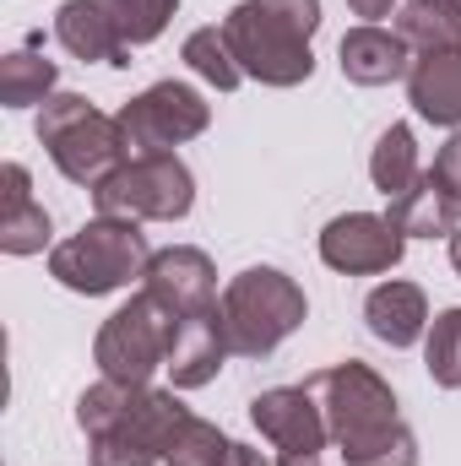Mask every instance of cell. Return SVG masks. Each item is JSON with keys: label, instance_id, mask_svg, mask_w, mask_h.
Returning a JSON list of instances; mask_svg holds the SVG:
<instances>
[{"label": "cell", "instance_id": "cell-9", "mask_svg": "<svg viewBox=\"0 0 461 466\" xmlns=\"http://www.w3.org/2000/svg\"><path fill=\"white\" fill-rule=\"evenodd\" d=\"M115 119H119V136H125L130 157L136 152H174V147L196 141L212 125V104L190 82H152Z\"/></svg>", "mask_w": 461, "mask_h": 466}, {"label": "cell", "instance_id": "cell-11", "mask_svg": "<svg viewBox=\"0 0 461 466\" xmlns=\"http://www.w3.org/2000/svg\"><path fill=\"white\" fill-rule=\"evenodd\" d=\"M250 423L261 429V440H271L282 456H321L332 429L321 401L310 396V385H271L250 401Z\"/></svg>", "mask_w": 461, "mask_h": 466}, {"label": "cell", "instance_id": "cell-25", "mask_svg": "<svg viewBox=\"0 0 461 466\" xmlns=\"http://www.w3.org/2000/svg\"><path fill=\"white\" fill-rule=\"evenodd\" d=\"M424 369L440 390H461V309H440L424 331Z\"/></svg>", "mask_w": 461, "mask_h": 466}, {"label": "cell", "instance_id": "cell-27", "mask_svg": "<svg viewBox=\"0 0 461 466\" xmlns=\"http://www.w3.org/2000/svg\"><path fill=\"white\" fill-rule=\"evenodd\" d=\"M429 174H435V179H440V185H446V190H451V196L461 201V130L451 136V141H446V147H440V152H435Z\"/></svg>", "mask_w": 461, "mask_h": 466}, {"label": "cell", "instance_id": "cell-8", "mask_svg": "<svg viewBox=\"0 0 461 466\" xmlns=\"http://www.w3.org/2000/svg\"><path fill=\"white\" fill-rule=\"evenodd\" d=\"M169 342H174V315L141 288V293H130V304H119L115 315L98 326L93 363H98L104 380L152 385V374L169 369Z\"/></svg>", "mask_w": 461, "mask_h": 466}, {"label": "cell", "instance_id": "cell-30", "mask_svg": "<svg viewBox=\"0 0 461 466\" xmlns=\"http://www.w3.org/2000/svg\"><path fill=\"white\" fill-rule=\"evenodd\" d=\"M277 466H321V456H282Z\"/></svg>", "mask_w": 461, "mask_h": 466}, {"label": "cell", "instance_id": "cell-24", "mask_svg": "<svg viewBox=\"0 0 461 466\" xmlns=\"http://www.w3.org/2000/svg\"><path fill=\"white\" fill-rule=\"evenodd\" d=\"M179 60L207 82V87H218V93H233L239 82H244V71H239V60H233L229 38H223V27H196L190 38H185V49H179Z\"/></svg>", "mask_w": 461, "mask_h": 466}, {"label": "cell", "instance_id": "cell-23", "mask_svg": "<svg viewBox=\"0 0 461 466\" xmlns=\"http://www.w3.org/2000/svg\"><path fill=\"white\" fill-rule=\"evenodd\" d=\"M229 451H233V440L218 423H207L196 412H179V423L163 440V466H223Z\"/></svg>", "mask_w": 461, "mask_h": 466}, {"label": "cell", "instance_id": "cell-20", "mask_svg": "<svg viewBox=\"0 0 461 466\" xmlns=\"http://www.w3.org/2000/svg\"><path fill=\"white\" fill-rule=\"evenodd\" d=\"M396 33L407 38L413 55L461 49V0H407L396 11Z\"/></svg>", "mask_w": 461, "mask_h": 466}, {"label": "cell", "instance_id": "cell-17", "mask_svg": "<svg viewBox=\"0 0 461 466\" xmlns=\"http://www.w3.org/2000/svg\"><path fill=\"white\" fill-rule=\"evenodd\" d=\"M407 104L418 119L461 130V49H440V55H418L407 71Z\"/></svg>", "mask_w": 461, "mask_h": 466}, {"label": "cell", "instance_id": "cell-14", "mask_svg": "<svg viewBox=\"0 0 461 466\" xmlns=\"http://www.w3.org/2000/svg\"><path fill=\"white\" fill-rule=\"evenodd\" d=\"M55 38L82 66H130V44L104 0H66L55 11Z\"/></svg>", "mask_w": 461, "mask_h": 466}, {"label": "cell", "instance_id": "cell-26", "mask_svg": "<svg viewBox=\"0 0 461 466\" xmlns=\"http://www.w3.org/2000/svg\"><path fill=\"white\" fill-rule=\"evenodd\" d=\"M104 5H109V16L119 22L125 44H152V38H163V27H169L174 11H179V0H104Z\"/></svg>", "mask_w": 461, "mask_h": 466}, {"label": "cell", "instance_id": "cell-28", "mask_svg": "<svg viewBox=\"0 0 461 466\" xmlns=\"http://www.w3.org/2000/svg\"><path fill=\"white\" fill-rule=\"evenodd\" d=\"M347 11H353V16H364V22H380V16H391V11H396V0H347Z\"/></svg>", "mask_w": 461, "mask_h": 466}, {"label": "cell", "instance_id": "cell-18", "mask_svg": "<svg viewBox=\"0 0 461 466\" xmlns=\"http://www.w3.org/2000/svg\"><path fill=\"white\" fill-rule=\"evenodd\" d=\"M385 218L407 233V238H451L461 228V201L424 168L413 179V190H402L396 201H385Z\"/></svg>", "mask_w": 461, "mask_h": 466}, {"label": "cell", "instance_id": "cell-2", "mask_svg": "<svg viewBox=\"0 0 461 466\" xmlns=\"http://www.w3.org/2000/svg\"><path fill=\"white\" fill-rule=\"evenodd\" d=\"M321 0H239L223 16L233 60L261 87H299L315 76V38Z\"/></svg>", "mask_w": 461, "mask_h": 466}, {"label": "cell", "instance_id": "cell-3", "mask_svg": "<svg viewBox=\"0 0 461 466\" xmlns=\"http://www.w3.org/2000/svg\"><path fill=\"white\" fill-rule=\"evenodd\" d=\"M147 233L130 218H93L82 223V233L60 238L49 249V277L82 299H104V293H119L130 288L136 277H147Z\"/></svg>", "mask_w": 461, "mask_h": 466}, {"label": "cell", "instance_id": "cell-22", "mask_svg": "<svg viewBox=\"0 0 461 466\" xmlns=\"http://www.w3.org/2000/svg\"><path fill=\"white\" fill-rule=\"evenodd\" d=\"M55 82H60L55 60H44V55H33V49H11V55L0 60V104H5V109L49 104V98H55Z\"/></svg>", "mask_w": 461, "mask_h": 466}, {"label": "cell", "instance_id": "cell-5", "mask_svg": "<svg viewBox=\"0 0 461 466\" xmlns=\"http://www.w3.org/2000/svg\"><path fill=\"white\" fill-rule=\"evenodd\" d=\"M33 130H38L49 163H55L71 185H87V190L104 185L119 163L130 157V147H125V136H119V119L104 115V109H93L82 93H55V98L38 109Z\"/></svg>", "mask_w": 461, "mask_h": 466}, {"label": "cell", "instance_id": "cell-4", "mask_svg": "<svg viewBox=\"0 0 461 466\" xmlns=\"http://www.w3.org/2000/svg\"><path fill=\"white\" fill-rule=\"evenodd\" d=\"M310 315L304 288L277 266H250L223 288V326L233 358H271Z\"/></svg>", "mask_w": 461, "mask_h": 466}, {"label": "cell", "instance_id": "cell-10", "mask_svg": "<svg viewBox=\"0 0 461 466\" xmlns=\"http://www.w3.org/2000/svg\"><path fill=\"white\" fill-rule=\"evenodd\" d=\"M407 255V233L385 212H343L321 228V260L343 277H380L396 271Z\"/></svg>", "mask_w": 461, "mask_h": 466}, {"label": "cell", "instance_id": "cell-31", "mask_svg": "<svg viewBox=\"0 0 461 466\" xmlns=\"http://www.w3.org/2000/svg\"><path fill=\"white\" fill-rule=\"evenodd\" d=\"M451 266H456V277H461V228L451 233Z\"/></svg>", "mask_w": 461, "mask_h": 466}, {"label": "cell", "instance_id": "cell-15", "mask_svg": "<svg viewBox=\"0 0 461 466\" xmlns=\"http://www.w3.org/2000/svg\"><path fill=\"white\" fill-rule=\"evenodd\" d=\"M337 55H343V76L347 82H358V87L407 82V71H413V49H407V38L391 33V27H380V22H358V27H347L343 44H337Z\"/></svg>", "mask_w": 461, "mask_h": 466}, {"label": "cell", "instance_id": "cell-13", "mask_svg": "<svg viewBox=\"0 0 461 466\" xmlns=\"http://www.w3.org/2000/svg\"><path fill=\"white\" fill-rule=\"evenodd\" d=\"M229 358H233V348H229V326H223V299L212 309H196V315L174 320V342H169V380H174V390L212 385Z\"/></svg>", "mask_w": 461, "mask_h": 466}, {"label": "cell", "instance_id": "cell-6", "mask_svg": "<svg viewBox=\"0 0 461 466\" xmlns=\"http://www.w3.org/2000/svg\"><path fill=\"white\" fill-rule=\"evenodd\" d=\"M310 396L321 401L326 412V429H332V445L347 456L380 445L391 429H402V412H396V390L358 358H343L332 369H315L310 380Z\"/></svg>", "mask_w": 461, "mask_h": 466}, {"label": "cell", "instance_id": "cell-7", "mask_svg": "<svg viewBox=\"0 0 461 466\" xmlns=\"http://www.w3.org/2000/svg\"><path fill=\"white\" fill-rule=\"evenodd\" d=\"M93 207H98V218L179 223L196 207V179L179 152H136L104 185H93Z\"/></svg>", "mask_w": 461, "mask_h": 466}, {"label": "cell", "instance_id": "cell-21", "mask_svg": "<svg viewBox=\"0 0 461 466\" xmlns=\"http://www.w3.org/2000/svg\"><path fill=\"white\" fill-rule=\"evenodd\" d=\"M418 174H424V163H418L413 125H391V130L374 141V152H369V179H374V190H380L385 201H396L402 190H413Z\"/></svg>", "mask_w": 461, "mask_h": 466}, {"label": "cell", "instance_id": "cell-1", "mask_svg": "<svg viewBox=\"0 0 461 466\" xmlns=\"http://www.w3.org/2000/svg\"><path fill=\"white\" fill-rule=\"evenodd\" d=\"M190 412L174 390L98 380L77 396V429L87 434L93 466H163V440Z\"/></svg>", "mask_w": 461, "mask_h": 466}, {"label": "cell", "instance_id": "cell-12", "mask_svg": "<svg viewBox=\"0 0 461 466\" xmlns=\"http://www.w3.org/2000/svg\"><path fill=\"white\" fill-rule=\"evenodd\" d=\"M147 293L179 320V315H196V309H212L218 304V266L207 249L196 244H169V249H152L147 260Z\"/></svg>", "mask_w": 461, "mask_h": 466}, {"label": "cell", "instance_id": "cell-19", "mask_svg": "<svg viewBox=\"0 0 461 466\" xmlns=\"http://www.w3.org/2000/svg\"><path fill=\"white\" fill-rule=\"evenodd\" d=\"M0 185H5V201H0V249L5 255H38L55 228H49V212L33 201V174L22 163H5Z\"/></svg>", "mask_w": 461, "mask_h": 466}, {"label": "cell", "instance_id": "cell-29", "mask_svg": "<svg viewBox=\"0 0 461 466\" xmlns=\"http://www.w3.org/2000/svg\"><path fill=\"white\" fill-rule=\"evenodd\" d=\"M223 466H271V461H266L261 451H250V445H233V451H229V461H223Z\"/></svg>", "mask_w": 461, "mask_h": 466}, {"label": "cell", "instance_id": "cell-16", "mask_svg": "<svg viewBox=\"0 0 461 466\" xmlns=\"http://www.w3.org/2000/svg\"><path fill=\"white\" fill-rule=\"evenodd\" d=\"M364 320H369V337L385 342V348H413L424 342L429 331V299L418 282H380L369 299H364Z\"/></svg>", "mask_w": 461, "mask_h": 466}]
</instances>
